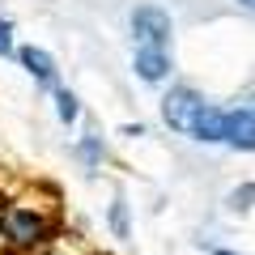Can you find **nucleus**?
<instances>
[{
  "instance_id": "nucleus-12",
  "label": "nucleus",
  "mask_w": 255,
  "mask_h": 255,
  "mask_svg": "<svg viewBox=\"0 0 255 255\" xmlns=\"http://www.w3.org/2000/svg\"><path fill=\"white\" fill-rule=\"evenodd\" d=\"M213 255H238V251H230V247H213Z\"/></svg>"
},
{
  "instance_id": "nucleus-10",
  "label": "nucleus",
  "mask_w": 255,
  "mask_h": 255,
  "mask_svg": "<svg viewBox=\"0 0 255 255\" xmlns=\"http://www.w3.org/2000/svg\"><path fill=\"white\" fill-rule=\"evenodd\" d=\"M251 200H255V183H251V187H243V191H234V196H230V209H234V213H247V209H251Z\"/></svg>"
},
{
  "instance_id": "nucleus-2",
  "label": "nucleus",
  "mask_w": 255,
  "mask_h": 255,
  "mask_svg": "<svg viewBox=\"0 0 255 255\" xmlns=\"http://www.w3.org/2000/svg\"><path fill=\"white\" fill-rule=\"evenodd\" d=\"M174 26H170V13L157 9V4H140L136 13H132V38H136L140 47H157V51H166V43H170Z\"/></svg>"
},
{
  "instance_id": "nucleus-14",
  "label": "nucleus",
  "mask_w": 255,
  "mask_h": 255,
  "mask_svg": "<svg viewBox=\"0 0 255 255\" xmlns=\"http://www.w3.org/2000/svg\"><path fill=\"white\" fill-rule=\"evenodd\" d=\"M43 255H68V251H55V247H51V251H43Z\"/></svg>"
},
{
  "instance_id": "nucleus-1",
  "label": "nucleus",
  "mask_w": 255,
  "mask_h": 255,
  "mask_svg": "<svg viewBox=\"0 0 255 255\" xmlns=\"http://www.w3.org/2000/svg\"><path fill=\"white\" fill-rule=\"evenodd\" d=\"M0 234H4L9 247H17V251H34V247H47L51 221L38 209H30V204H9V209L0 213Z\"/></svg>"
},
{
  "instance_id": "nucleus-5",
  "label": "nucleus",
  "mask_w": 255,
  "mask_h": 255,
  "mask_svg": "<svg viewBox=\"0 0 255 255\" xmlns=\"http://www.w3.org/2000/svg\"><path fill=\"white\" fill-rule=\"evenodd\" d=\"M226 145L238 153H255V115L247 107L226 111Z\"/></svg>"
},
{
  "instance_id": "nucleus-15",
  "label": "nucleus",
  "mask_w": 255,
  "mask_h": 255,
  "mask_svg": "<svg viewBox=\"0 0 255 255\" xmlns=\"http://www.w3.org/2000/svg\"><path fill=\"white\" fill-rule=\"evenodd\" d=\"M243 4H247V9H255V0H243Z\"/></svg>"
},
{
  "instance_id": "nucleus-8",
  "label": "nucleus",
  "mask_w": 255,
  "mask_h": 255,
  "mask_svg": "<svg viewBox=\"0 0 255 255\" xmlns=\"http://www.w3.org/2000/svg\"><path fill=\"white\" fill-rule=\"evenodd\" d=\"M107 221H111V234L115 238H132V221H128V204L124 200H111Z\"/></svg>"
},
{
  "instance_id": "nucleus-6",
  "label": "nucleus",
  "mask_w": 255,
  "mask_h": 255,
  "mask_svg": "<svg viewBox=\"0 0 255 255\" xmlns=\"http://www.w3.org/2000/svg\"><path fill=\"white\" fill-rule=\"evenodd\" d=\"M132 68H136L140 81L157 85V81H166V73H170V60H166V51H157V47H136V60H132Z\"/></svg>"
},
{
  "instance_id": "nucleus-13",
  "label": "nucleus",
  "mask_w": 255,
  "mask_h": 255,
  "mask_svg": "<svg viewBox=\"0 0 255 255\" xmlns=\"http://www.w3.org/2000/svg\"><path fill=\"white\" fill-rule=\"evenodd\" d=\"M247 111H251V115H255V94H251V102H247Z\"/></svg>"
},
{
  "instance_id": "nucleus-9",
  "label": "nucleus",
  "mask_w": 255,
  "mask_h": 255,
  "mask_svg": "<svg viewBox=\"0 0 255 255\" xmlns=\"http://www.w3.org/2000/svg\"><path fill=\"white\" fill-rule=\"evenodd\" d=\"M55 115H60V124H77V115H81V102H77L73 90H55Z\"/></svg>"
},
{
  "instance_id": "nucleus-3",
  "label": "nucleus",
  "mask_w": 255,
  "mask_h": 255,
  "mask_svg": "<svg viewBox=\"0 0 255 255\" xmlns=\"http://www.w3.org/2000/svg\"><path fill=\"white\" fill-rule=\"evenodd\" d=\"M204 107V98L196 90H187V85H174L170 94L162 98V119L174 128V132H183L187 136V128H191V119H196V111Z\"/></svg>"
},
{
  "instance_id": "nucleus-7",
  "label": "nucleus",
  "mask_w": 255,
  "mask_h": 255,
  "mask_svg": "<svg viewBox=\"0 0 255 255\" xmlns=\"http://www.w3.org/2000/svg\"><path fill=\"white\" fill-rule=\"evenodd\" d=\"M17 60L26 64V73L34 77L38 85H55V60L43 51V47H21V51H17Z\"/></svg>"
},
{
  "instance_id": "nucleus-4",
  "label": "nucleus",
  "mask_w": 255,
  "mask_h": 255,
  "mask_svg": "<svg viewBox=\"0 0 255 255\" xmlns=\"http://www.w3.org/2000/svg\"><path fill=\"white\" fill-rule=\"evenodd\" d=\"M187 136L200 140V145H226V111L213 107V102H204V107L196 111V119H191Z\"/></svg>"
},
{
  "instance_id": "nucleus-11",
  "label": "nucleus",
  "mask_w": 255,
  "mask_h": 255,
  "mask_svg": "<svg viewBox=\"0 0 255 255\" xmlns=\"http://www.w3.org/2000/svg\"><path fill=\"white\" fill-rule=\"evenodd\" d=\"M0 55H13V26L0 21Z\"/></svg>"
}]
</instances>
